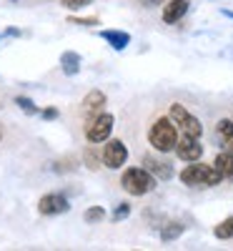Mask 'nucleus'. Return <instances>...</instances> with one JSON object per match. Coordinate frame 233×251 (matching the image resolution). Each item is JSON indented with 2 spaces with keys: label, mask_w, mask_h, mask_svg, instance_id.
<instances>
[{
  "label": "nucleus",
  "mask_w": 233,
  "mask_h": 251,
  "mask_svg": "<svg viewBox=\"0 0 233 251\" xmlns=\"http://www.w3.org/2000/svg\"><path fill=\"white\" fill-rule=\"evenodd\" d=\"M148 141H151V146L158 153L176 151V143H178V126H176V121L171 116L153 121L151 131H148Z\"/></svg>",
  "instance_id": "f257e3e1"
},
{
  "label": "nucleus",
  "mask_w": 233,
  "mask_h": 251,
  "mask_svg": "<svg viewBox=\"0 0 233 251\" xmlns=\"http://www.w3.org/2000/svg\"><path fill=\"white\" fill-rule=\"evenodd\" d=\"M223 181V174L216 169V163L213 166H208V163H198V161H190V166H186V169L181 171V183L186 186H218Z\"/></svg>",
  "instance_id": "f03ea898"
},
{
  "label": "nucleus",
  "mask_w": 233,
  "mask_h": 251,
  "mask_svg": "<svg viewBox=\"0 0 233 251\" xmlns=\"http://www.w3.org/2000/svg\"><path fill=\"white\" fill-rule=\"evenodd\" d=\"M156 176L148 171V169H125L123 178H120V186H123V191L125 194H131V196H145V194H151L153 188H156Z\"/></svg>",
  "instance_id": "7ed1b4c3"
},
{
  "label": "nucleus",
  "mask_w": 233,
  "mask_h": 251,
  "mask_svg": "<svg viewBox=\"0 0 233 251\" xmlns=\"http://www.w3.org/2000/svg\"><path fill=\"white\" fill-rule=\"evenodd\" d=\"M100 161L105 169L111 171H118L125 166V161H128V146H125L120 138H108L100 151Z\"/></svg>",
  "instance_id": "20e7f679"
},
{
  "label": "nucleus",
  "mask_w": 233,
  "mask_h": 251,
  "mask_svg": "<svg viewBox=\"0 0 233 251\" xmlns=\"http://www.w3.org/2000/svg\"><path fill=\"white\" fill-rule=\"evenodd\" d=\"M171 118L176 121V126L181 128V136H193V138H201L203 136L201 121L190 113L186 106H181V103H173V106H171Z\"/></svg>",
  "instance_id": "39448f33"
},
{
  "label": "nucleus",
  "mask_w": 233,
  "mask_h": 251,
  "mask_svg": "<svg viewBox=\"0 0 233 251\" xmlns=\"http://www.w3.org/2000/svg\"><path fill=\"white\" fill-rule=\"evenodd\" d=\"M113 123H116V118L111 116V113H100V116H95L88 126H86V138L91 141V143H105L111 138V133H113Z\"/></svg>",
  "instance_id": "423d86ee"
},
{
  "label": "nucleus",
  "mask_w": 233,
  "mask_h": 251,
  "mask_svg": "<svg viewBox=\"0 0 233 251\" xmlns=\"http://www.w3.org/2000/svg\"><path fill=\"white\" fill-rule=\"evenodd\" d=\"M38 211L43 216H60V214L70 211V203H68L66 196H60V194H46V196H40V201H38Z\"/></svg>",
  "instance_id": "0eeeda50"
},
{
  "label": "nucleus",
  "mask_w": 233,
  "mask_h": 251,
  "mask_svg": "<svg viewBox=\"0 0 233 251\" xmlns=\"http://www.w3.org/2000/svg\"><path fill=\"white\" fill-rule=\"evenodd\" d=\"M176 156L186 163L190 161H201L203 156V146H201V138H193V136H181L178 143H176Z\"/></svg>",
  "instance_id": "6e6552de"
},
{
  "label": "nucleus",
  "mask_w": 233,
  "mask_h": 251,
  "mask_svg": "<svg viewBox=\"0 0 233 251\" xmlns=\"http://www.w3.org/2000/svg\"><path fill=\"white\" fill-rule=\"evenodd\" d=\"M105 93L103 91H91L86 98H83V116H86V126L95 118V116H100L103 113V106H105Z\"/></svg>",
  "instance_id": "1a4fd4ad"
},
{
  "label": "nucleus",
  "mask_w": 233,
  "mask_h": 251,
  "mask_svg": "<svg viewBox=\"0 0 233 251\" xmlns=\"http://www.w3.org/2000/svg\"><path fill=\"white\" fill-rule=\"evenodd\" d=\"M143 166H145V169L151 171L156 178H161V181L173 178V166L168 163V161H161V158H156V156H145V158H143Z\"/></svg>",
  "instance_id": "9d476101"
},
{
  "label": "nucleus",
  "mask_w": 233,
  "mask_h": 251,
  "mask_svg": "<svg viewBox=\"0 0 233 251\" xmlns=\"http://www.w3.org/2000/svg\"><path fill=\"white\" fill-rule=\"evenodd\" d=\"M188 0H168V3L163 5V23H178V20L188 13Z\"/></svg>",
  "instance_id": "9b49d317"
},
{
  "label": "nucleus",
  "mask_w": 233,
  "mask_h": 251,
  "mask_svg": "<svg viewBox=\"0 0 233 251\" xmlns=\"http://www.w3.org/2000/svg\"><path fill=\"white\" fill-rule=\"evenodd\" d=\"M100 38L113 50H125L131 46V33H125V30H100Z\"/></svg>",
  "instance_id": "f8f14e48"
},
{
  "label": "nucleus",
  "mask_w": 233,
  "mask_h": 251,
  "mask_svg": "<svg viewBox=\"0 0 233 251\" xmlns=\"http://www.w3.org/2000/svg\"><path fill=\"white\" fill-rule=\"evenodd\" d=\"M80 66H83V58L73 50H66L60 53V71L66 75H78L80 73Z\"/></svg>",
  "instance_id": "ddd939ff"
},
{
  "label": "nucleus",
  "mask_w": 233,
  "mask_h": 251,
  "mask_svg": "<svg viewBox=\"0 0 233 251\" xmlns=\"http://www.w3.org/2000/svg\"><path fill=\"white\" fill-rule=\"evenodd\" d=\"M216 133H218V138L223 143V149L233 153V121L231 118H221L216 123Z\"/></svg>",
  "instance_id": "4468645a"
},
{
  "label": "nucleus",
  "mask_w": 233,
  "mask_h": 251,
  "mask_svg": "<svg viewBox=\"0 0 233 251\" xmlns=\"http://www.w3.org/2000/svg\"><path fill=\"white\" fill-rule=\"evenodd\" d=\"M213 163H216V169L223 174V178L233 181V153H231V151H223V153H218Z\"/></svg>",
  "instance_id": "2eb2a0df"
},
{
  "label": "nucleus",
  "mask_w": 233,
  "mask_h": 251,
  "mask_svg": "<svg viewBox=\"0 0 233 251\" xmlns=\"http://www.w3.org/2000/svg\"><path fill=\"white\" fill-rule=\"evenodd\" d=\"M183 231H186V226H183L181 221H168V224L161 228V241H176Z\"/></svg>",
  "instance_id": "dca6fc26"
},
{
  "label": "nucleus",
  "mask_w": 233,
  "mask_h": 251,
  "mask_svg": "<svg viewBox=\"0 0 233 251\" xmlns=\"http://www.w3.org/2000/svg\"><path fill=\"white\" fill-rule=\"evenodd\" d=\"M213 236L216 239H221V241H226V239H233V216H228V219H223L216 228H213Z\"/></svg>",
  "instance_id": "f3484780"
},
{
  "label": "nucleus",
  "mask_w": 233,
  "mask_h": 251,
  "mask_svg": "<svg viewBox=\"0 0 233 251\" xmlns=\"http://www.w3.org/2000/svg\"><path fill=\"white\" fill-rule=\"evenodd\" d=\"M105 219V208L103 206H91L86 214H83V221L86 224H100Z\"/></svg>",
  "instance_id": "a211bd4d"
},
{
  "label": "nucleus",
  "mask_w": 233,
  "mask_h": 251,
  "mask_svg": "<svg viewBox=\"0 0 233 251\" xmlns=\"http://www.w3.org/2000/svg\"><path fill=\"white\" fill-rule=\"evenodd\" d=\"M15 106H20L28 116H38V113H40V108L35 106V103H33L28 96H18V98H15Z\"/></svg>",
  "instance_id": "6ab92c4d"
},
{
  "label": "nucleus",
  "mask_w": 233,
  "mask_h": 251,
  "mask_svg": "<svg viewBox=\"0 0 233 251\" xmlns=\"http://www.w3.org/2000/svg\"><path fill=\"white\" fill-rule=\"evenodd\" d=\"M131 216V203H118L116 208H113V214H111V221L113 224H120V221H125Z\"/></svg>",
  "instance_id": "aec40b11"
},
{
  "label": "nucleus",
  "mask_w": 233,
  "mask_h": 251,
  "mask_svg": "<svg viewBox=\"0 0 233 251\" xmlns=\"http://www.w3.org/2000/svg\"><path fill=\"white\" fill-rule=\"evenodd\" d=\"M68 23H73V25H100V20H98L95 15H91V18H75V15H68Z\"/></svg>",
  "instance_id": "412c9836"
},
{
  "label": "nucleus",
  "mask_w": 233,
  "mask_h": 251,
  "mask_svg": "<svg viewBox=\"0 0 233 251\" xmlns=\"http://www.w3.org/2000/svg\"><path fill=\"white\" fill-rule=\"evenodd\" d=\"M93 3V0H60V5L63 8H68V10H80V8H88Z\"/></svg>",
  "instance_id": "4be33fe9"
},
{
  "label": "nucleus",
  "mask_w": 233,
  "mask_h": 251,
  "mask_svg": "<svg viewBox=\"0 0 233 251\" xmlns=\"http://www.w3.org/2000/svg\"><path fill=\"white\" fill-rule=\"evenodd\" d=\"M40 116H43L46 121H55V118H58V108H46Z\"/></svg>",
  "instance_id": "5701e85b"
},
{
  "label": "nucleus",
  "mask_w": 233,
  "mask_h": 251,
  "mask_svg": "<svg viewBox=\"0 0 233 251\" xmlns=\"http://www.w3.org/2000/svg\"><path fill=\"white\" fill-rule=\"evenodd\" d=\"M223 15H228V18H233V13H231V10H223Z\"/></svg>",
  "instance_id": "b1692460"
},
{
  "label": "nucleus",
  "mask_w": 233,
  "mask_h": 251,
  "mask_svg": "<svg viewBox=\"0 0 233 251\" xmlns=\"http://www.w3.org/2000/svg\"><path fill=\"white\" fill-rule=\"evenodd\" d=\"M0 141H3V131H0Z\"/></svg>",
  "instance_id": "393cba45"
}]
</instances>
